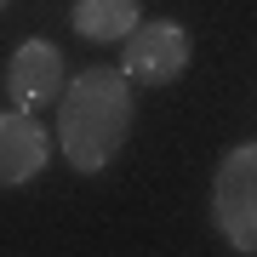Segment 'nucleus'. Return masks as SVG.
<instances>
[{
	"mask_svg": "<svg viewBox=\"0 0 257 257\" xmlns=\"http://www.w3.org/2000/svg\"><path fill=\"white\" fill-rule=\"evenodd\" d=\"M132 138V80L126 69H86L57 92V149L74 172H103Z\"/></svg>",
	"mask_w": 257,
	"mask_h": 257,
	"instance_id": "1",
	"label": "nucleus"
},
{
	"mask_svg": "<svg viewBox=\"0 0 257 257\" xmlns=\"http://www.w3.org/2000/svg\"><path fill=\"white\" fill-rule=\"evenodd\" d=\"M211 217L234 251H257V143H240L223 155L211 177Z\"/></svg>",
	"mask_w": 257,
	"mask_h": 257,
	"instance_id": "2",
	"label": "nucleus"
},
{
	"mask_svg": "<svg viewBox=\"0 0 257 257\" xmlns=\"http://www.w3.org/2000/svg\"><path fill=\"white\" fill-rule=\"evenodd\" d=\"M120 69H126V80L132 86H172L177 74L189 69V57H194V40H189V29L183 23H138L126 40H120Z\"/></svg>",
	"mask_w": 257,
	"mask_h": 257,
	"instance_id": "3",
	"label": "nucleus"
},
{
	"mask_svg": "<svg viewBox=\"0 0 257 257\" xmlns=\"http://www.w3.org/2000/svg\"><path fill=\"white\" fill-rule=\"evenodd\" d=\"M63 92V52L52 40H23L6 63V103L12 109H46Z\"/></svg>",
	"mask_w": 257,
	"mask_h": 257,
	"instance_id": "4",
	"label": "nucleus"
},
{
	"mask_svg": "<svg viewBox=\"0 0 257 257\" xmlns=\"http://www.w3.org/2000/svg\"><path fill=\"white\" fill-rule=\"evenodd\" d=\"M46 126H40L29 109H0V189H18V183H35L46 172Z\"/></svg>",
	"mask_w": 257,
	"mask_h": 257,
	"instance_id": "5",
	"label": "nucleus"
},
{
	"mask_svg": "<svg viewBox=\"0 0 257 257\" xmlns=\"http://www.w3.org/2000/svg\"><path fill=\"white\" fill-rule=\"evenodd\" d=\"M138 0H74V35L97 40V46H114V40H126L132 29H138Z\"/></svg>",
	"mask_w": 257,
	"mask_h": 257,
	"instance_id": "6",
	"label": "nucleus"
},
{
	"mask_svg": "<svg viewBox=\"0 0 257 257\" xmlns=\"http://www.w3.org/2000/svg\"><path fill=\"white\" fill-rule=\"evenodd\" d=\"M0 6H6V0H0Z\"/></svg>",
	"mask_w": 257,
	"mask_h": 257,
	"instance_id": "7",
	"label": "nucleus"
}]
</instances>
